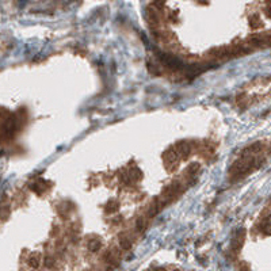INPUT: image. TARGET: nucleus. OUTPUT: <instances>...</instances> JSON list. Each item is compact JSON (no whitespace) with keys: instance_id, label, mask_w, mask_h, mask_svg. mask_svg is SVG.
<instances>
[{"instance_id":"f257e3e1","label":"nucleus","mask_w":271,"mask_h":271,"mask_svg":"<svg viewBox=\"0 0 271 271\" xmlns=\"http://www.w3.org/2000/svg\"><path fill=\"white\" fill-rule=\"evenodd\" d=\"M160 58L161 61H163L165 65H168V67L174 68V69H180V68H183V63H182L178 57L172 56V54H165V53H161L160 54Z\"/></svg>"},{"instance_id":"f03ea898","label":"nucleus","mask_w":271,"mask_h":271,"mask_svg":"<svg viewBox=\"0 0 271 271\" xmlns=\"http://www.w3.org/2000/svg\"><path fill=\"white\" fill-rule=\"evenodd\" d=\"M176 149L178 152L183 156V157H186L188 155V152H190V147H188V144L186 142V141H182V142H178L176 144Z\"/></svg>"},{"instance_id":"7ed1b4c3","label":"nucleus","mask_w":271,"mask_h":271,"mask_svg":"<svg viewBox=\"0 0 271 271\" xmlns=\"http://www.w3.org/2000/svg\"><path fill=\"white\" fill-rule=\"evenodd\" d=\"M99 248H101V241H99V240H92V241H90V243H88V249H90L91 252L98 251Z\"/></svg>"},{"instance_id":"20e7f679","label":"nucleus","mask_w":271,"mask_h":271,"mask_svg":"<svg viewBox=\"0 0 271 271\" xmlns=\"http://www.w3.org/2000/svg\"><path fill=\"white\" fill-rule=\"evenodd\" d=\"M29 263H30L31 267L37 268L38 266H40V256H38V255H35V256H31L30 260H29Z\"/></svg>"},{"instance_id":"39448f33","label":"nucleus","mask_w":271,"mask_h":271,"mask_svg":"<svg viewBox=\"0 0 271 271\" xmlns=\"http://www.w3.org/2000/svg\"><path fill=\"white\" fill-rule=\"evenodd\" d=\"M119 244H121V247L124 248V249H127V248H130L132 243H130V241H127V240H126V239H121V241H119Z\"/></svg>"},{"instance_id":"423d86ee","label":"nucleus","mask_w":271,"mask_h":271,"mask_svg":"<svg viewBox=\"0 0 271 271\" xmlns=\"http://www.w3.org/2000/svg\"><path fill=\"white\" fill-rule=\"evenodd\" d=\"M144 226H145L144 221L141 220V218H138V221H137V229H138V231H142V229H144Z\"/></svg>"},{"instance_id":"0eeeda50","label":"nucleus","mask_w":271,"mask_h":271,"mask_svg":"<svg viewBox=\"0 0 271 271\" xmlns=\"http://www.w3.org/2000/svg\"><path fill=\"white\" fill-rule=\"evenodd\" d=\"M45 266H46V267H52V266H53V259L52 258L45 259Z\"/></svg>"},{"instance_id":"6e6552de","label":"nucleus","mask_w":271,"mask_h":271,"mask_svg":"<svg viewBox=\"0 0 271 271\" xmlns=\"http://www.w3.org/2000/svg\"><path fill=\"white\" fill-rule=\"evenodd\" d=\"M157 271H165V270H164V268H159Z\"/></svg>"},{"instance_id":"1a4fd4ad","label":"nucleus","mask_w":271,"mask_h":271,"mask_svg":"<svg viewBox=\"0 0 271 271\" xmlns=\"http://www.w3.org/2000/svg\"><path fill=\"white\" fill-rule=\"evenodd\" d=\"M241 271H248V270H247V268H243V270H241Z\"/></svg>"}]
</instances>
